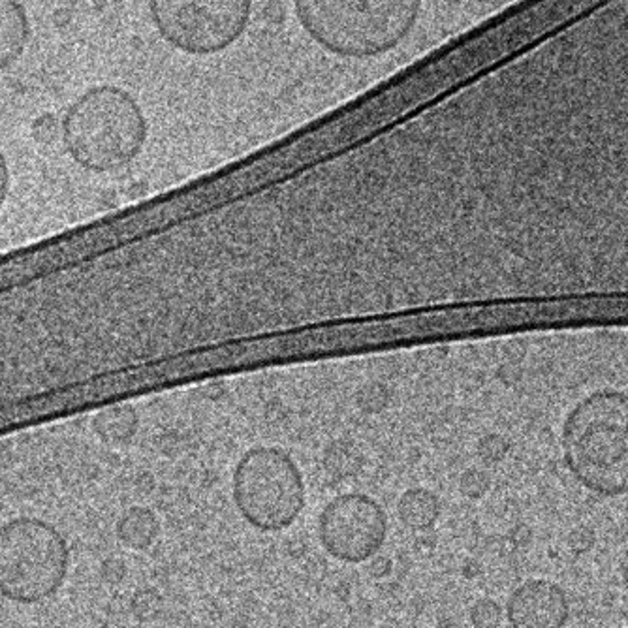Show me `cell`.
<instances>
[{"mask_svg": "<svg viewBox=\"0 0 628 628\" xmlns=\"http://www.w3.org/2000/svg\"><path fill=\"white\" fill-rule=\"evenodd\" d=\"M147 134L140 104L115 85L85 91L63 117L64 149L87 172L125 168L142 153Z\"/></svg>", "mask_w": 628, "mask_h": 628, "instance_id": "obj_1", "label": "cell"}, {"mask_svg": "<svg viewBox=\"0 0 628 628\" xmlns=\"http://www.w3.org/2000/svg\"><path fill=\"white\" fill-rule=\"evenodd\" d=\"M303 29L335 55L369 59L399 46L422 0H294Z\"/></svg>", "mask_w": 628, "mask_h": 628, "instance_id": "obj_2", "label": "cell"}, {"mask_svg": "<svg viewBox=\"0 0 628 628\" xmlns=\"http://www.w3.org/2000/svg\"><path fill=\"white\" fill-rule=\"evenodd\" d=\"M566 465L576 480L604 497L628 493V393L604 390L568 414Z\"/></svg>", "mask_w": 628, "mask_h": 628, "instance_id": "obj_3", "label": "cell"}, {"mask_svg": "<svg viewBox=\"0 0 628 628\" xmlns=\"http://www.w3.org/2000/svg\"><path fill=\"white\" fill-rule=\"evenodd\" d=\"M70 550L63 533L38 518L0 525V595L17 604L53 597L68 574Z\"/></svg>", "mask_w": 628, "mask_h": 628, "instance_id": "obj_4", "label": "cell"}, {"mask_svg": "<svg viewBox=\"0 0 628 628\" xmlns=\"http://www.w3.org/2000/svg\"><path fill=\"white\" fill-rule=\"evenodd\" d=\"M232 491L241 518L264 533L288 529L305 508L303 474L275 446L252 448L239 459Z\"/></svg>", "mask_w": 628, "mask_h": 628, "instance_id": "obj_5", "label": "cell"}, {"mask_svg": "<svg viewBox=\"0 0 628 628\" xmlns=\"http://www.w3.org/2000/svg\"><path fill=\"white\" fill-rule=\"evenodd\" d=\"M252 0H149L160 36L190 55L232 46L247 29Z\"/></svg>", "mask_w": 628, "mask_h": 628, "instance_id": "obj_6", "label": "cell"}, {"mask_svg": "<svg viewBox=\"0 0 628 628\" xmlns=\"http://www.w3.org/2000/svg\"><path fill=\"white\" fill-rule=\"evenodd\" d=\"M318 536L331 557L358 565L382 550L388 536V516L373 497L346 493L322 510Z\"/></svg>", "mask_w": 628, "mask_h": 628, "instance_id": "obj_7", "label": "cell"}, {"mask_svg": "<svg viewBox=\"0 0 628 628\" xmlns=\"http://www.w3.org/2000/svg\"><path fill=\"white\" fill-rule=\"evenodd\" d=\"M506 617L512 628H565L570 619V602L561 585L529 580L510 595Z\"/></svg>", "mask_w": 628, "mask_h": 628, "instance_id": "obj_8", "label": "cell"}, {"mask_svg": "<svg viewBox=\"0 0 628 628\" xmlns=\"http://www.w3.org/2000/svg\"><path fill=\"white\" fill-rule=\"evenodd\" d=\"M31 40V21L19 0H0V72L21 59Z\"/></svg>", "mask_w": 628, "mask_h": 628, "instance_id": "obj_9", "label": "cell"}, {"mask_svg": "<svg viewBox=\"0 0 628 628\" xmlns=\"http://www.w3.org/2000/svg\"><path fill=\"white\" fill-rule=\"evenodd\" d=\"M115 533L128 550H147L155 544L160 534V521L153 510L145 506H132L121 514Z\"/></svg>", "mask_w": 628, "mask_h": 628, "instance_id": "obj_10", "label": "cell"}, {"mask_svg": "<svg viewBox=\"0 0 628 628\" xmlns=\"http://www.w3.org/2000/svg\"><path fill=\"white\" fill-rule=\"evenodd\" d=\"M397 516L412 531H427L439 519V497L425 487L407 489L397 503Z\"/></svg>", "mask_w": 628, "mask_h": 628, "instance_id": "obj_11", "label": "cell"}, {"mask_svg": "<svg viewBox=\"0 0 628 628\" xmlns=\"http://www.w3.org/2000/svg\"><path fill=\"white\" fill-rule=\"evenodd\" d=\"M140 418L130 405H113L102 409L93 418V431L98 439L111 446H123L136 437Z\"/></svg>", "mask_w": 628, "mask_h": 628, "instance_id": "obj_12", "label": "cell"}, {"mask_svg": "<svg viewBox=\"0 0 628 628\" xmlns=\"http://www.w3.org/2000/svg\"><path fill=\"white\" fill-rule=\"evenodd\" d=\"M324 469L335 480H348L360 474L363 467L362 452L348 440H335L322 457Z\"/></svg>", "mask_w": 628, "mask_h": 628, "instance_id": "obj_13", "label": "cell"}, {"mask_svg": "<svg viewBox=\"0 0 628 628\" xmlns=\"http://www.w3.org/2000/svg\"><path fill=\"white\" fill-rule=\"evenodd\" d=\"M130 610L142 623H151L160 617L164 610V598L153 587H143L134 593L130 600Z\"/></svg>", "mask_w": 628, "mask_h": 628, "instance_id": "obj_14", "label": "cell"}, {"mask_svg": "<svg viewBox=\"0 0 628 628\" xmlns=\"http://www.w3.org/2000/svg\"><path fill=\"white\" fill-rule=\"evenodd\" d=\"M390 397L392 393L388 390V386H384L382 382H371V384H365L358 392L356 403H358V409L365 414H378L390 405Z\"/></svg>", "mask_w": 628, "mask_h": 628, "instance_id": "obj_15", "label": "cell"}, {"mask_svg": "<svg viewBox=\"0 0 628 628\" xmlns=\"http://www.w3.org/2000/svg\"><path fill=\"white\" fill-rule=\"evenodd\" d=\"M501 621H503V610L495 600L482 598L474 602L471 608V623L474 628H497L501 625Z\"/></svg>", "mask_w": 628, "mask_h": 628, "instance_id": "obj_16", "label": "cell"}, {"mask_svg": "<svg viewBox=\"0 0 628 628\" xmlns=\"http://www.w3.org/2000/svg\"><path fill=\"white\" fill-rule=\"evenodd\" d=\"M491 487V478L482 469H469L461 474L459 491L469 499H482Z\"/></svg>", "mask_w": 628, "mask_h": 628, "instance_id": "obj_17", "label": "cell"}, {"mask_svg": "<svg viewBox=\"0 0 628 628\" xmlns=\"http://www.w3.org/2000/svg\"><path fill=\"white\" fill-rule=\"evenodd\" d=\"M506 454H508V442L499 435H489L478 444V456L486 463H499Z\"/></svg>", "mask_w": 628, "mask_h": 628, "instance_id": "obj_18", "label": "cell"}, {"mask_svg": "<svg viewBox=\"0 0 628 628\" xmlns=\"http://www.w3.org/2000/svg\"><path fill=\"white\" fill-rule=\"evenodd\" d=\"M128 574V566L121 557H108L100 565V578L106 581L111 587L121 585Z\"/></svg>", "mask_w": 628, "mask_h": 628, "instance_id": "obj_19", "label": "cell"}, {"mask_svg": "<svg viewBox=\"0 0 628 628\" xmlns=\"http://www.w3.org/2000/svg\"><path fill=\"white\" fill-rule=\"evenodd\" d=\"M595 544V533L587 527H578L576 531H572L568 536V546L574 553H585V551L591 550Z\"/></svg>", "mask_w": 628, "mask_h": 628, "instance_id": "obj_20", "label": "cell"}, {"mask_svg": "<svg viewBox=\"0 0 628 628\" xmlns=\"http://www.w3.org/2000/svg\"><path fill=\"white\" fill-rule=\"evenodd\" d=\"M10 185H12L10 166H8V160L4 157V153L0 151V209H2V205L6 204V198L10 194Z\"/></svg>", "mask_w": 628, "mask_h": 628, "instance_id": "obj_21", "label": "cell"}, {"mask_svg": "<svg viewBox=\"0 0 628 628\" xmlns=\"http://www.w3.org/2000/svg\"><path fill=\"white\" fill-rule=\"evenodd\" d=\"M392 566V561H390L388 557H384V555H375V557H373V561H371L369 570H371V576H373V578H386V576H390Z\"/></svg>", "mask_w": 628, "mask_h": 628, "instance_id": "obj_22", "label": "cell"}, {"mask_svg": "<svg viewBox=\"0 0 628 628\" xmlns=\"http://www.w3.org/2000/svg\"><path fill=\"white\" fill-rule=\"evenodd\" d=\"M621 578H623V583L628 589V550L625 551V555L621 559Z\"/></svg>", "mask_w": 628, "mask_h": 628, "instance_id": "obj_23", "label": "cell"}, {"mask_svg": "<svg viewBox=\"0 0 628 628\" xmlns=\"http://www.w3.org/2000/svg\"><path fill=\"white\" fill-rule=\"evenodd\" d=\"M51 628H61V627H51Z\"/></svg>", "mask_w": 628, "mask_h": 628, "instance_id": "obj_24", "label": "cell"}]
</instances>
